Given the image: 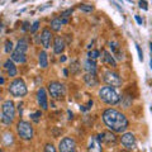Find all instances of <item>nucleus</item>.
I'll return each mask as SVG.
<instances>
[{"label": "nucleus", "mask_w": 152, "mask_h": 152, "mask_svg": "<svg viewBox=\"0 0 152 152\" xmlns=\"http://www.w3.org/2000/svg\"><path fill=\"white\" fill-rule=\"evenodd\" d=\"M109 48H110V51H112L113 57L115 56V60H119V61L124 60V55H123V51H122V48H121V46H119L118 42L110 41L109 42Z\"/></svg>", "instance_id": "14"}, {"label": "nucleus", "mask_w": 152, "mask_h": 152, "mask_svg": "<svg viewBox=\"0 0 152 152\" xmlns=\"http://www.w3.org/2000/svg\"><path fill=\"white\" fill-rule=\"evenodd\" d=\"M9 93L15 98H23L26 96L28 90H27V85L23 81V79H14L13 81L9 84Z\"/></svg>", "instance_id": "3"}, {"label": "nucleus", "mask_w": 152, "mask_h": 152, "mask_svg": "<svg viewBox=\"0 0 152 152\" xmlns=\"http://www.w3.org/2000/svg\"><path fill=\"white\" fill-rule=\"evenodd\" d=\"M41 117H42L41 110H38V112H36V113H32V114H31V119L34 122V123L39 122V121H41Z\"/></svg>", "instance_id": "26"}, {"label": "nucleus", "mask_w": 152, "mask_h": 152, "mask_svg": "<svg viewBox=\"0 0 152 152\" xmlns=\"http://www.w3.org/2000/svg\"><path fill=\"white\" fill-rule=\"evenodd\" d=\"M60 152H75L76 151V142L72 137H65L58 143Z\"/></svg>", "instance_id": "8"}, {"label": "nucleus", "mask_w": 152, "mask_h": 152, "mask_svg": "<svg viewBox=\"0 0 152 152\" xmlns=\"http://www.w3.org/2000/svg\"><path fill=\"white\" fill-rule=\"evenodd\" d=\"M28 29L31 31V26H29V23H28V22H24V23H23V27H22V32H27Z\"/></svg>", "instance_id": "32"}, {"label": "nucleus", "mask_w": 152, "mask_h": 152, "mask_svg": "<svg viewBox=\"0 0 152 152\" xmlns=\"http://www.w3.org/2000/svg\"><path fill=\"white\" fill-rule=\"evenodd\" d=\"M37 102H38V105L43 110L48 109V100H47V93L45 88H39L37 90Z\"/></svg>", "instance_id": "11"}, {"label": "nucleus", "mask_w": 152, "mask_h": 152, "mask_svg": "<svg viewBox=\"0 0 152 152\" xmlns=\"http://www.w3.org/2000/svg\"><path fill=\"white\" fill-rule=\"evenodd\" d=\"M150 48H151V52H152V42L150 43Z\"/></svg>", "instance_id": "43"}, {"label": "nucleus", "mask_w": 152, "mask_h": 152, "mask_svg": "<svg viewBox=\"0 0 152 152\" xmlns=\"http://www.w3.org/2000/svg\"><path fill=\"white\" fill-rule=\"evenodd\" d=\"M28 46H29L28 41L26 39V38H22V39L18 41V43H17V46H15V50H14V51L20 52V53H24V55H26V52H27V50H28Z\"/></svg>", "instance_id": "19"}, {"label": "nucleus", "mask_w": 152, "mask_h": 152, "mask_svg": "<svg viewBox=\"0 0 152 152\" xmlns=\"http://www.w3.org/2000/svg\"><path fill=\"white\" fill-rule=\"evenodd\" d=\"M52 42H53V34L50 28H45L41 33V43L43 46V48L47 50L52 46Z\"/></svg>", "instance_id": "9"}, {"label": "nucleus", "mask_w": 152, "mask_h": 152, "mask_svg": "<svg viewBox=\"0 0 152 152\" xmlns=\"http://www.w3.org/2000/svg\"><path fill=\"white\" fill-rule=\"evenodd\" d=\"M138 4H140V8H141V9L143 8L145 10H147V1H140Z\"/></svg>", "instance_id": "34"}, {"label": "nucleus", "mask_w": 152, "mask_h": 152, "mask_svg": "<svg viewBox=\"0 0 152 152\" xmlns=\"http://www.w3.org/2000/svg\"><path fill=\"white\" fill-rule=\"evenodd\" d=\"M84 69L85 71H88V74H95L96 72V64H95L94 60L88 58L84 62Z\"/></svg>", "instance_id": "20"}, {"label": "nucleus", "mask_w": 152, "mask_h": 152, "mask_svg": "<svg viewBox=\"0 0 152 152\" xmlns=\"http://www.w3.org/2000/svg\"><path fill=\"white\" fill-rule=\"evenodd\" d=\"M136 20H137V23H138V24H142V19H141L138 15H136Z\"/></svg>", "instance_id": "36"}, {"label": "nucleus", "mask_w": 152, "mask_h": 152, "mask_svg": "<svg viewBox=\"0 0 152 152\" xmlns=\"http://www.w3.org/2000/svg\"><path fill=\"white\" fill-rule=\"evenodd\" d=\"M93 107V100H89V103H88V107H86V109H90Z\"/></svg>", "instance_id": "37"}, {"label": "nucleus", "mask_w": 152, "mask_h": 152, "mask_svg": "<svg viewBox=\"0 0 152 152\" xmlns=\"http://www.w3.org/2000/svg\"><path fill=\"white\" fill-rule=\"evenodd\" d=\"M4 69L7 70V72H8V75L10 76V77H14V76H17V74H18V70L15 67V65H14V62L10 58L5 61V64H4Z\"/></svg>", "instance_id": "16"}, {"label": "nucleus", "mask_w": 152, "mask_h": 152, "mask_svg": "<svg viewBox=\"0 0 152 152\" xmlns=\"http://www.w3.org/2000/svg\"><path fill=\"white\" fill-rule=\"evenodd\" d=\"M79 9L81 12H85V13H91L94 10V7L93 5H88V4H80Z\"/></svg>", "instance_id": "25"}, {"label": "nucleus", "mask_w": 152, "mask_h": 152, "mask_svg": "<svg viewBox=\"0 0 152 152\" xmlns=\"http://www.w3.org/2000/svg\"><path fill=\"white\" fill-rule=\"evenodd\" d=\"M38 62L42 69H47L48 67V55L46 53V51H41L38 55Z\"/></svg>", "instance_id": "21"}, {"label": "nucleus", "mask_w": 152, "mask_h": 152, "mask_svg": "<svg viewBox=\"0 0 152 152\" xmlns=\"http://www.w3.org/2000/svg\"><path fill=\"white\" fill-rule=\"evenodd\" d=\"M48 91L51 94L52 99H55V100H61V99L65 96L66 89H65V85L61 84L60 81H51L48 84Z\"/></svg>", "instance_id": "5"}, {"label": "nucleus", "mask_w": 152, "mask_h": 152, "mask_svg": "<svg viewBox=\"0 0 152 152\" xmlns=\"http://www.w3.org/2000/svg\"><path fill=\"white\" fill-rule=\"evenodd\" d=\"M136 48H137V51H138V56H140V60L141 61H143V52H142V50H141V47L136 43Z\"/></svg>", "instance_id": "33"}, {"label": "nucleus", "mask_w": 152, "mask_h": 152, "mask_svg": "<svg viewBox=\"0 0 152 152\" xmlns=\"http://www.w3.org/2000/svg\"><path fill=\"white\" fill-rule=\"evenodd\" d=\"M102 118H103L104 124L110 131L115 132V133L126 132L128 126H129V122H128L124 114L119 110H117V109H113V108L105 109L102 114Z\"/></svg>", "instance_id": "1"}, {"label": "nucleus", "mask_w": 152, "mask_h": 152, "mask_svg": "<svg viewBox=\"0 0 152 152\" xmlns=\"http://www.w3.org/2000/svg\"><path fill=\"white\" fill-rule=\"evenodd\" d=\"M103 80H104V83H105L108 86H110V88H118V86H121L122 83H123L121 76L118 75L117 72L112 71V70H108V71L104 72Z\"/></svg>", "instance_id": "6"}, {"label": "nucleus", "mask_w": 152, "mask_h": 152, "mask_svg": "<svg viewBox=\"0 0 152 152\" xmlns=\"http://www.w3.org/2000/svg\"><path fill=\"white\" fill-rule=\"evenodd\" d=\"M64 75H65V76H67V75H69V71H67V70H66V69L64 70Z\"/></svg>", "instance_id": "40"}, {"label": "nucleus", "mask_w": 152, "mask_h": 152, "mask_svg": "<svg viewBox=\"0 0 152 152\" xmlns=\"http://www.w3.org/2000/svg\"><path fill=\"white\" fill-rule=\"evenodd\" d=\"M99 98H100L102 102L108 104V105H115V104L121 102V96L118 91L110 86H103L99 90Z\"/></svg>", "instance_id": "2"}, {"label": "nucleus", "mask_w": 152, "mask_h": 152, "mask_svg": "<svg viewBox=\"0 0 152 152\" xmlns=\"http://www.w3.org/2000/svg\"><path fill=\"white\" fill-rule=\"evenodd\" d=\"M98 140L100 141V143L105 145H115L117 143V137L114 136V133L112 132H102L98 136Z\"/></svg>", "instance_id": "12"}, {"label": "nucleus", "mask_w": 152, "mask_h": 152, "mask_svg": "<svg viewBox=\"0 0 152 152\" xmlns=\"http://www.w3.org/2000/svg\"><path fill=\"white\" fill-rule=\"evenodd\" d=\"M150 65H151V69H152V57H151V61H150Z\"/></svg>", "instance_id": "42"}, {"label": "nucleus", "mask_w": 152, "mask_h": 152, "mask_svg": "<svg viewBox=\"0 0 152 152\" xmlns=\"http://www.w3.org/2000/svg\"><path fill=\"white\" fill-rule=\"evenodd\" d=\"M121 152H129V151H121Z\"/></svg>", "instance_id": "44"}, {"label": "nucleus", "mask_w": 152, "mask_h": 152, "mask_svg": "<svg viewBox=\"0 0 152 152\" xmlns=\"http://www.w3.org/2000/svg\"><path fill=\"white\" fill-rule=\"evenodd\" d=\"M102 62L104 65H108L109 67H113V69L117 67L115 57H113L110 52H108V51H103L102 52Z\"/></svg>", "instance_id": "15"}, {"label": "nucleus", "mask_w": 152, "mask_h": 152, "mask_svg": "<svg viewBox=\"0 0 152 152\" xmlns=\"http://www.w3.org/2000/svg\"><path fill=\"white\" fill-rule=\"evenodd\" d=\"M1 31H3V23L0 22V32H1Z\"/></svg>", "instance_id": "41"}, {"label": "nucleus", "mask_w": 152, "mask_h": 152, "mask_svg": "<svg viewBox=\"0 0 152 152\" xmlns=\"http://www.w3.org/2000/svg\"><path fill=\"white\" fill-rule=\"evenodd\" d=\"M17 133L18 136L20 137L22 140L24 141H29L33 138V134H34V131H33V127L29 122L27 121H19L17 123Z\"/></svg>", "instance_id": "4"}, {"label": "nucleus", "mask_w": 152, "mask_h": 152, "mask_svg": "<svg viewBox=\"0 0 152 152\" xmlns=\"http://www.w3.org/2000/svg\"><path fill=\"white\" fill-rule=\"evenodd\" d=\"M38 28H39V20H36V22L32 24V27H31V31H29V32H31V33H36Z\"/></svg>", "instance_id": "30"}, {"label": "nucleus", "mask_w": 152, "mask_h": 152, "mask_svg": "<svg viewBox=\"0 0 152 152\" xmlns=\"http://www.w3.org/2000/svg\"><path fill=\"white\" fill-rule=\"evenodd\" d=\"M18 112H19V114L22 115V113H23V104H22V103L18 104Z\"/></svg>", "instance_id": "35"}, {"label": "nucleus", "mask_w": 152, "mask_h": 152, "mask_svg": "<svg viewBox=\"0 0 152 152\" xmlns=\"http://www.w3.org/2000/svg\"><path fill=\"white\" fill-rule=\"evenodd\" d=\"M121 143L123 145V147H124L127 151L134 150V148H136V145H137L134 134H133V133H131V132L123 133L122 137H121Z\"/></svg>", "instance_id": "7"}, {"label": "nucleus", "mask_w": 152, "mask_h": 152, "mask_svg": "<svg viewBox=\"0 0 152 152\" xmlns=\"http://www.w3.org/2000/svg\"><path fill=\"white\" fill-rule=\"evenodd\" d=\"M4 83H5V80H4V77H1V76H0V85H3Z\"/></svg>", "instance_id": "39"}, {"label": "nucleus", "mask_w": 152, "mask_h": 152, "mask_svg": "<svg viewBox=\"0 0 152 152\" xmlns=\"http://www.w3.org/2000/svg\"><path fill=\"white\" fill-rule=\"evenodd\" d=\"M79 71H80L79 62H77V61H74V64H72V69H71V72H72V74H79Z\"/></svg>", "instance_id": "29"}, {"label": "nucleus", "mask_w": 152, "mask_h": 152, "mask_svg": "<svg viewBox=\"0 0 152 152\" xmlns=\"http://www.w3.org/2000/svg\"><path fill=\"white\" fill-rule=\"evenodd\" d=\"M65 50V41L61 37H56L55 43H53V51L55 53H62V51Z\"/></svg>", "instance_id": "18"}, {"label": "nucleus", "mask_w": 152, "mask_h": 152, "mask_svg": "<svg viewBox=\"0 0 152 152\" xmlns=\"http://www.w3.org/2000/svg\"><path fill=\"white\" fill-rule=\"evenodd\" d=\"M60 61H61V62H65V61H66V56H62V57H60Z\"/></svg>", "instance_id": "38"}, {"label": "nucleus", "mask_w": 152, "mask_h": 152, "mask_svg": "<svg viewBox=\"0 0 152 152\" xmlns=\"http://www.w3.org/2000/svg\"><path fill=\"white\" fill-rule=\"evenodd\" d=\"M0 152H3V150H1V148H0Z\"/></svg>", "instance_id": "45"}, {"label": "nucleus", "mask_w": 152, "mask_h": 152, "mask_svg": "<svg viewBox=\"0 0 152 152\" xmlns=\"http://www.w3.org/2000/svg\"><path fill=\"white\" fill-rule=\"evenodd\" d=\"M45 152H57V151H56L55 146L52 143H47L46 147H45Z\"/></svg>", "instance_id": "31"}, {"label": "nucleus", "mask_w": 152, "mask_h": 152, "mask_svg": "<svg viewBox=\"0 0 152 152\" xmlns=\"http://www.w3.org/2000/svg\"><path fill=\"white\" fill-rule=\"evenodd\" d=\"M88 56H89V58H90V60H95V58H98V57L100 56V52H99L98 50H93V51H90V52H89Z\"/></svg>", "instance_id": "27"}, {"label": "nucleus", "mask_w": 152, "mask_h": 152, "mask_svg": "<svg viewBox=\"0 0 152 152\" xmlns=\"http://www.w3.org/2000/svg\"><path fill=\"white\" fill-rule=\"evenodd\" d=\"M1 110H3V117H7L12 121L14 119V117H15V107H14V103L12 100L4 102Z\"/></svg>", "instance_id": "10"}, {"label": "nucleus", "mask_w": 152, "mask_h": 152, "mask_svg": "<svg viewBox=\"0 0 152 152\" xmlns=\"http://www.w3.org/2000/svg\"><path fill=\"white\" fill-rule=\"evenodd\" d=\"M12 61L13 62H18V64H24L27 61V56L24 53H20V52H17V51H13L12 53Z\"/></svg>", "instance_id": "22"}, {"label": "nucleus", "mask_w": 152, "mask_h": 152, "mask_svg": "<svg viewBox=\"0 0 152 152\" xmlns=\"http://www.w3.org/2000/svg\"><path fill=\"white\" fill-rule=\"evenodd\" d=\"M71 13H72V9H67V10H65L64 13H61L60 19L62 20L64 24H67V23H69V19H70Z\"/></svg>", "instance_id": "24"}, {"label": "nucleus", "mask_w": 152, "mask_h": 152, "mask_svg": "<svg viewBox=\"0 0 152 152\" xmlns=\"http://www.w3.org/2000/svg\"><path fill=\"white\" fill-rule=\"evenodd\" d=\"M84 81L90 88L98 86V84H99V80H98V77H96V75L95 74H86L84 76Z\"/></svg>", "instance_id": "17"}, {"label": "nucleus", "mask_w": 152, "mask_h": 152, "mask_svg": "<svg viewBox=\"0 0 152 152\" xmlns=\"http://www.w3.org/2000/svg\"><path fill=\"white\" fill-rule=\"evenodd\" d=\"M5 52L7 53H10V52L13 53V43H12V41H9V39L5 42Z\"/></svg>", "instance_id": "28"}, {"label": "nucleus", "mask_w": 152, "mask_h": 152, "mask_svg": "<svg viewBox=\"0 0 152 152\" xmlns=\"http://www.w3.org/2000/svg\"><path fill=\"white\" fill-rule=\"evenodd\" d=\"M50 26H51V29H52V31L58 32V31H61V28H62L64 23H62V20L60 19V17H57V18H53V19H52Z\"/></svg>", "instance_id": "23"}, {"label": "nucleus", "mask_w": 152, "mask_h": 152, "mask_svg": "<svg viewBox=\"0 0 152 152\" xmlns=\"http://www.w3.org/2000/svg\"><path fill=\"white\" fill-rule=\"evenodd\" d=\"M88 152H103V147L100 141L96 136H91L88 142Z\"/></svg>", "instance_id": "13"}]
</instances>
